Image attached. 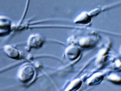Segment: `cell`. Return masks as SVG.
<instances>
[{
    "label": "cell",
    "instance_id": "2",
    "mask_svg": "<svg viewBox=\"0 0 121 91\" xmlns=\"http://www.w3.org/2000/svg\"><path fill=\"white\" fill-rule=\"evenodd\" d=\"M43 43V39L38 35L33 36L30 38L28 42L29 46L34 48H39Z\"/></svg>",
    "mask_w": 121,
    "mask_h": 91
},
{
    "label": "cell",
    "instance_id": "6",
    "mask_svg": "<svg viewBox=\"0 0 121 91\" xmlns=\"http://www.w3.org/2000/svg\"><path fill=\"white\" fill-rule=\"evenodd\" d=\"M76 20V22L79 23L86 24L90 21V19L87 14L83 13L78 17Z\"/></svg>",
    "mask_w": 121,
    "mask_h": 91
},
{
    "label": "cell",
    "instance_id": "1",
    "mask_svg": "<svg viewBox=\"0 0 121 91\" xmlns=\"http://www.w3.org/2000/svg\"><path fill=\"white\" fill-rule=\"evenodd\" d=\"M35 74V71L32 67L29 65H25L20 69L18 77L22 82L27 83L33 79Z\"/></svg>",
    "mask_w": 121,
    "mask_h": 91
},
{
    "label": "cell",
    "instance_id": "4",
    "mask_svg": "<svg viewBox=\"0 0 121 91\" xmlns=\"http://www.w3.org/2000/svg\"><path fill=\"white\" fill-rule=\"evenodd\" d=\"M5 51L8 56L13 59H18L20 57L19 52L12 46L7 45L5 47Z\"/></svg>",
    "mask_w": 121,
    "mask_h": 91
},
{
    "label": "cell",
    "instance_id": "5",
    "mask_svg": "<svg viewBox=\"0 0 121 91\" xmlns=\"http://www.w3.org/2000/svg\"><path fill=\"white\" fill-rule=\"evenodd\" d=\"M80 51L78 48L72 47L69 48L67 51L68 58L71 60H74L80 55Z\"/></svg>",
    "mask_w": 121,
    "mask_h": 91
},
{
    "label": "cell",
    "instance_id": "3",
    "mask_svg": "<svg viewBox=\"0 0 121 91\" xmlns=\"http://www.w3.org/2000/svg\"><path fill=\"white\" fill-rule=\"evenodd\" d=\"M10 24L8 20L5 18H0V35L6 34L9 31Z\"/></svg>",
    "mask_w": 121,
    "mask_h": 91
}]
</instances>
